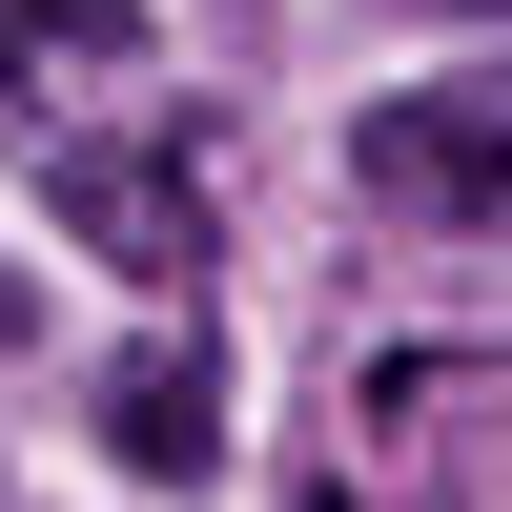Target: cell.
Wrapping results in <instances>:
<instances>
[{"instance_id":"obj_4","label":"cell","mask_w":512,"mask_h":512,"mask_svg":"<svg viewBox=\"0 0 512 512\" xmlns=\"http://www.w3.org/2000/svg\"><path fill=\"white\" fill-rule=\"evenodd\" d=\"M0 62H144V0H0Z\"/></svg>"},{"instance_id":"obj_5","label":"cell","mask_w":512,"mask_h":512,"mask_svg":"<svg viewBox=\"0 0 512 512\" xmlns=\"http://www.w3.org/2000/svg\"><path fill=\"white\" fill-rule=\"evenodd\" d=\"M0 328H21V287H0Z\"/></svg>"},{"instance_id":"obj_6","label":"cell","mask_w":512,"mask_h":512,"mask_svg":"<svg viewBox=\"0 0 512 512\" xmlns=\"http://www.w3.org/2000/svg\"><path fill=\"white\" fill-rule=\"evenodd\" d=\"M328 512H349V492H328Z\"/></svg>"},{"instance_id":"obj_3","label":"cell","mask_w":512,"mask_h":512,"mask_svg":"<svg viewBox=\"0 0 512 512\" xmlns=\"http://www.w3.org/2000/svg\"><path fill=\"white\" fill-rule=\"evenodd\" d=\"M103 451H123L144 492H185L205 451H226V390H205V349H123V369H103Z\"/></svg>"},{"instance_id":"obj_1","label":"cell","mask_w":512,"mask_h":512,"mask_svg":"<svg viewBox=\"0 0 512 512\" xmlns=\"http://www.w3.org/2000/svg\"><path fill=\"white\" fill-rule=\"evenodd\" d=\"M369 205H410V226H492L512 205V82H410V103H369Z\"/></svg>"},{"instance_id":"obj_2","label":"cell","mask_w":512,"mask_h":512,"mask_svg":"<svg viewBox=\"0 0 512 512\" xmlns=\"http://www.w3.org/2000/svg\"><path fill=\"white\" fill-rule=\"evenodd\" d=\"M62 226L103 246V267H144V287L205 267V185H185L164 144H62Z\"/></svg>"}]
</instances>
